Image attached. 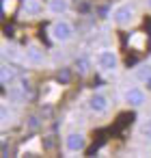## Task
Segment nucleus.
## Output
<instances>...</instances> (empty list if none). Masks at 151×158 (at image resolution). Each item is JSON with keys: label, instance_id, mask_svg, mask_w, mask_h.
<instances>
[{"label": "nucleus", "instance_id": "nucleus-8", "mask_svg": "<svg viewBox=\"0 0 151 158\" xmlns=\"http://www.w3.org/2000/svg\"><path fill=\"white\" fill-rule=\"evenodd\" d=\"M24 59H26V63L33 65V67H41V65H46V54H43L37 46H30V48L24 52Z\"/></svg>", "mask_w": 151, "mask_h": 158}, {"label": "nucleus", "instance_id": "nucleus-1", "mask_svg": "<svg viewBox=\"0 0 151 158\" xmlns=\"http://www.w3.org/2000/svg\"><path fill=\"white\" fill-rule=\"evenodd\" d=\"M110 20H112V24L119 26V28H129V26H134L136 20H138V11H136V7H134L132 2H121V5H117V7L110 11Z\"/></svg>", "mask_w": 151, "mask_h": 158}, {"label": "nucleus", "instance_id": "nucleus-15", "mask_svg": "<svg viewBox=\"0 0 151 158\" xmlns=\"http://www.w3.org/2000/svg\"><path fill=\"white\" fill-rule=\"evenodd\" d=\"M28 126H30V128H39V119H37V117H33V119H30V123H28Z\"/></svg>", "mask_w": 151, "mask_h": 158}, {"label": "nucleus", "instance_id": "nucleus-6", "mask_svg": "<svg viewBox=\"0 0 151 158\" xmlns=\"http://www.w3.org/2000/svg\"><path fill=\"white\" fill-rule=\"evenodd\" d=\"M63 147L65 152L69 154H80L84 147H86V134L84 132H67L65 134V141H63Z\"/></svg>", "mask_w": 151, "mask_h": 158}, {"label": "nucleus", "instance_id": "nucleus-13", "mask_svg": "<svg viewBox=\"0 0 151 158\" xmlns=\"http://www.w3.org/2000/svg\"><path fill=\"white\" fill-rule=\"evenodd\" d=\"M58 78H61L63 82H69V80H71V72H69V69L65 67V69H63V72L58 74Z\"/></svg>", "mask_w": 151, "mask_h": 158}, {"label": "nucleus", "instance_id": "nucleus-5", "mask_svg": "<svg viewBox=\"0 0 151 158\" xmlns=\"http://www.w3.org/2000/svg\"><path fill=\"white\" fill-rule=\"evenodd\" d=\"M86 106H89V110L95 113V115H106V113L110 110V98H108L104 91H93V93L89 95V100H86Z\"/></svg>", "mask_w": 151, "mask_h": 158}, {"label": "nucleus", "instance_id": "nucleus-10", "mask_svg": "<svg viewBox=\"0 0 151 158\" xmlns=\"http://www.w3.org/2000/svg\"><path fill=\"white\" fill-rule=\"evenodd\" d=\"M138 136L145 141V143H151V117H145L138 121V128H136Z\"/></svg>", "mask_w": 151, "mask_h": 158}, {"label": "nucleus", "instance_id": "nucleus-2", "mask_svg": "<svg viewBox=\"0 0 151 158\" xmlns=\"http://www.w3.org/2000/svg\"><path fill=\"white\" fill-rule=\"evenodd\" d=\"M50 37L56 44H69L76 39V26L69 20H56L50 28Z\"/></svg>", "mask_w": 151, "mask_h": 158}, {"label": "nucleus", "instance_id": "nucleus-7", "mask_svg": "<svg viewBox=\"0 0 151 158\" xmlns=\"http://www.w3.org/2000/svg\"><path fill=\"white\" fill-rule=\"evenodd\" d=\"M43 11H48V9H46V5L41 2V0H24V2H22V9H20V13H22L24 20L39 18Z\"/></svg>", "mask_w": 151, "mask_h": 158}, {"label": "nucleus", "instance_id": "nucleus-3", "mask_svg": "<svg viewBox=\"0 0 151 158\" xmlns=\"http://www.w3.org/2000/svg\"><path fill=\"white\" fill-rule=\"evenodd\" d=\"M95 65L101 69V72H114L119 67V54L117 50L112 48H104L95 54Z\"/></svg>", "mask_w": 151, "mask_h": 158}, {"label": "nucleus", "instance_id": "nucleus-14", "mask_svg": "<svg viewBox=\"0 0 151 158\" xmlns=\"http://www.w3.org/2000/svg\"><path fill=\"white\" fill-rule=\"evenodd\" d=\"M9 78H11V74H9V67L5 65V67H2V85H7V82H9Z\"/></svg>", "mask_w": 151, "mask_h": 158}, {"label": "nucleus", "instance_id": "nucleus-9", "mask_svg": "<svg viewBox=\"0 0 151 158\" xmlns=\"http://www.w3.org/2000/svg\"><path fill=\"white\" fill-rule=\"evenodd\" d=\"M46 9L52 15H65L69 11V0H48Z\"/></svg>", "mask_w": 151, "mask_h": 158}, {"label": "nucleus", "instance_id": "nucleus-12", "mask_svg": "<svg viewBox=\"0 0 151 158\" xmlns=\"http://www.w3.org/2000/svg\"><path fill=\"white\" fill-rule=\"evenodd\" d=\"M74 67L78 69V74L86 76V74L91 72V67H93V61H91L89 56H78V59H76V63H74Z\"/></svg>", "mask_w": 151, "mask_h": 158}, {"label": "nucleus", "instance_id": "nucleus-11", "mask_svg": "<svg viewBox=\"0 0 151 158\" xmlns=\"http://www.w3.org/2000/svg\"><path fill=\"white\" fill-rule=\"evenodd\" d=\"M134 78H136V82H149L151 80V63H140L134 69Z\"/></svg>", "mask_w": 151, "mask_h": 158}, {"label": "nucleus", "instance_id": "nucleus-16", "mask_svg": "<svg viewBox=\"0 0 151 158\" xmlns=\"http://www.w3.org/2000/svg\"><path fill=\"white\" fill-rule=\"evenodd\" d=\"M147 9H149V11H151V0H147Z\"/></svg>", "mask_w": 151, "mask_h": 158}, {"label": "nucleus", "instance_id": "nucleus-4", "mask_svg": "<svg viewBox=\"0 0 151 158\" xmlns=\"http://www.w3.org/2000/svg\"><path fill=\"white\" fill-rule=\"evenodd\" d=\"M123 102L129 106V108H142L147 104V91L138 85H132L123 91Z\"/></svg>", "mask_w": 151, "mask_h": 158}]
</instances>
